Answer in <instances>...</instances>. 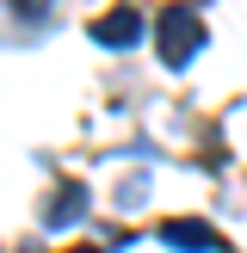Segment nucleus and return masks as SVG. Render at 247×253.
I'll use <instances>...</instances> for the list:
<instances>
[{
  "label": "nucleus",
  "mask_w": 247,
  "mask_h": 253,
  "mask_svg": "<svg viewBox=\"0 0 247 253\" xmlns=\"http://www.w3.org/2000/svg\"><path fill=\"white\" fill-rule=\"evenodd\" d=\"M198 49H204V19H198L192 0H173V6L161 12V62H167V68H185Z\"/></svg>",
  "instance_id": "nucleus-1"
},
{
  "label": "nucleus",
  "mask_w": 247,
  "mask_h": 253,
  "mask_svg": "<svg viewBox=\"0 0 247 253\" xmlns=\"http://www.w3.org/2000/svg\"><path fill=\"white\" fill-rule=\"evenodd\" d=\"M161 241L179 247V253H222V247H229L210 222H198V216H167V222H161Z\"/></svg>",
  "instance_id": "nucleus-2"
},
{
  "label": "nucleus",
  "mask_w": 247,
  "mask_h": 253,
  "mask_svg": "<svg viewBox=\"0 0 247 253\" xmlns=\"http://www.w3.org/2000/svg\"><path fill=\"white\" fill-rule=\"evenodd\" d=\"M86 31H93V43H105V49H130L136 37H142V12H136L130 0H124V6L99 12V19L86 25Z\"/></svg>",
  "instance_id": "nucleus-3"
},
{
  "label": "nucleus",
  "mask_w": 247,
  "mask_h": 253,
  "mask_svg": "<svg viewBox=\"0 0 247 253\" xmlns=\"http://www.w3.org/2000/svg\"><path fill=\"white\" fill-rule=\"evenodd\" d=\"M81 210H86V192L81 185H62L56 204H43V222L49 229H68V222H81Z\"/></svg>",
  "instance_id": "nucleus-4"
},
{
  "label": "nucleus",
  "mask_w": 247,
  "mask_h": 253,
  "mask_svg": "<svg viewBox=\"0 0 247 253\" xmlns=\"http://www.w3.org/2000/svg\"><path fill=\"white\" fill-rule=\"evenodd\" d=\"M74 253H99V247H74Z\"/></svg>",
  "instance_id": "nucleus-5"
}]
</instances>
